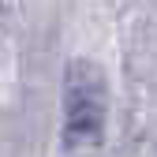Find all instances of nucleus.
<instances>
[{
  "label": "nucleus",
  "instance_id": "f257e3e1",
  "mask_svg": "<svg viewBox=\"0 0 157 157\" xmlns=\"http://www.w3.org/2000/svg\"><path fill=\"white\" fill-rule=\"evenodd\" d=\"M105 135V78L97 64L75 60L64 78V150L90 157Z\"/></svg>",
  "mask_w": 157,
  "mask_h": 157
}]
</instances>
